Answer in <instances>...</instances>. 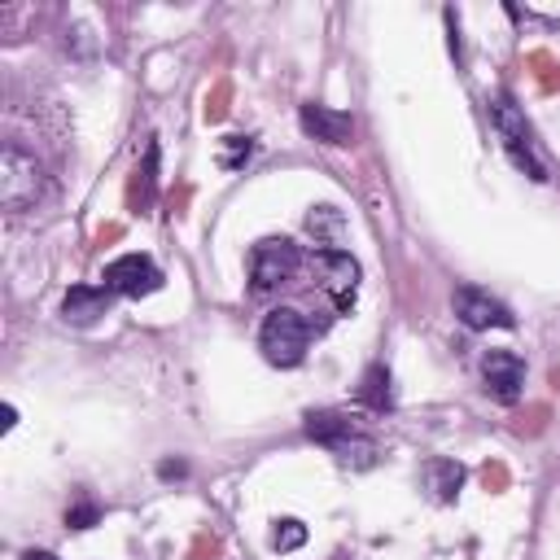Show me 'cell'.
I'll return each mask as SVG.
<instances>
[{
    "instance_id": "cell-15",
    "label": "cell",
    "mask_w": 560,
    "mask_h": 560,
    "mask_svg": "<svg viewBox=\"0 0 560 560\" xmlns=\"http://www.w3.org/2000/svg\"><path fill=\"white\" fill-rule=\"evenodd\" d=\"M302 542H306V525L298 516H280L276 529H271V547L276 551H298Z\"/></svg>"
},
{
    "instance_id": "cell-7",
    "label": "cell",
    "mask_w": 560,
    "mask_h": 560,
    "mask_svg": "<svg viewBox=\"0 0 560 560\" xmlns=\"http://www.w3.org/2000/svg\"><path fill=\"white\" fill-rule=\"evenodd\" d=\"M315 267L324 276L319 284L332 298V311L346 315L354 306V293H359V262L346 249H315Z\"/></svg>"
},
{
    "instance_id": "cell-18",
    "label": "cell",
    "mask_w": 560,
    "mask_h": 560,
    "mask_svg": "<svg viewBox=\"0 0 560 560\" xmlns=\"http://www.w3.org/2000/svg\"><path fill=\"white\" fill-rule=\"evenodd\" d=\"M184 472H188V464H184V459H162V464H158V477H162V481L184 477Z\"/></svg>"
},
{
    "instance_id": "cell-14",
    "label": "cell",
    "mask_w": 560,
    "mask_h": 560,
    "mask_svg": "<svg viewBox=\"0 0 560 560\" xmlns=\"http://www.w3.org/2000/svg\"><path fill=\"white\" fill-rule=\"evenodd\" d=\"M306 438L311 442H319L324 451H332L350 429H354V420L346 416V411H328V407H319V411H306Z\"/></svg>"
},
{
    "instance_id": "cell-19",
    "label": "cell",
    "mask_w": 560,
    "mask_h": 560,
    "mask_svg": "<svg viewBox=\"0 0 560 560\" xmlns=\"http://www.w3.org/2000/svg\"><path fill=\"white\" fill-rule=\"evenodd\" d=\"M22 560H57V556H52V551H35V547H31V551H22Z\"/></svg>"
},
{
    "instance_id": "cell-8",
    "label": "cell",
    "mask_w": 560,
    "mask_h": 560,
    "mask_svg": "<svg viewBox=\"0 0 560 560\" xmlns=\"http://www.w3.org/2000/svg\"><path fill=\"white\" fill-rule=\"evenodd\" d=\"M481 381L490 389V398L499 402H516L521 385H525V359L512 350H486L481 354Z\"/></svg>"
},
{
    "instance_id": "cell-1",
    "label": "cell",
    "mask_w": 560,
    "mask_h": 560,
    "mask_svg": "<svg viewBox=\"0 0 560 560\" xmlns=\"http://www.w3.org/2000/svg\"><path fill=\"white\" fill-rule=\"evenodd\" d=\"M311 319L298 306H271L258 324V350L271 368H298L311 346Z\"/></svg>"
},
{
    "instance_id": "cell-5",
    "label": "cell",
    "mask_w": 560,
    "mask_h": 560,
    "mask_svg": "<svg viewBox=\"0 0 560 560\" xmlns=\"http://www.w3.org/2000/svg\"><path fill=\"white\" fill-rule=\"evenodd\" d=\"M162 267L149 258V254H122L114 262H105L101 271V284L114 293V298H149L162 289Z\"/></svg>"
},
{
    "instance_id": "cell-16",
    "label": "cell",
    "mask_w": 560,
    "mask_h": 560,
    "mask_svg": "<svg viewBox=\"0 0 560 560\" xmlns=\"http://www.w3.org/2000/svg\"><path fill=\"white\" fill-rule=\"evenodd\" d=\"M249 153H254V140H249V136H223V144H219V166H223V171H236V166L249 162Z\"/></svg>"
},
{
    "instance_id": "cell-11",
    "label": "cell",
    "mask_w": 560,
    "mask_h": 560,
    "mask_svg": "<svg viewBox=\"0 0 560 560\" xmlns=\"http://www.w3.org/2000/svg\"><path fill=\"white\" fill-rule=\"evenodd\" d=\"M420 481H424V490H429L438 503H455V494H459V486H464V464H459V459H446V455H433V459H424Z\"/></svg>"
},
{
    "instance_id": "cell-10",
    "label": "cell",
    "mask_w": 560,
    "mask_h": 560,
    "mask_svg": "<svg viewBox=\"0 0 560 560\" xmlns=\"http://www.w3.org/2000/svg\"><path fill=\"white\" fill-rule=\"evenodd\" d=\"M109 302H114V293L105 284H70L61 298V319L74 328H88L109 311Z\"/></svg>"
},
{
    "instance_id": "cell-12",
    "label": "cell",
    "mask_w": 560,
    "mask_h": 560,
    "mask_svg": "<svg viewBox=\"0 0 560 560\" xmlns=\"http://www.w3.org/2000/svg\"><path fill=\"white\" fill-rule=\"evenodd\" d=\"M354 398H359V407H368V411H389V407H394L389 368H385V363H368V368H363V376H359Z\"/></svg>"
},
{
    "instance_id": "cell-9",
    "label": "cell",
    "mask_w": 560,
    "mask_h": 560,
    "mask_svg": "<svg viewBox=\"0 0 560 560\" xmlns=\"http://www.w3.org/2000/svg\"><path fill=\"white\" fill-rule=\"evenodd\" d=\"M298 122L319 144H350V136H354V118L346 109H332V105H319V101L298 105Z\"/></svg>"
},
{
    "instance_id": "cell-13",
    "label": "cell",
    "mask_w": 560,
    "mask_h": 560,
    "mask_svg": "<svg viewBox=\"0 0 560 560\" xmlns=\"http://www.w3.org/2000/svg\"><path fill=\"white\" fill-rule=\"evenodd\" d=\"M306 232L315 236L319 249H337V245L346 241L350 223H346V214H341L337 206H311V214H306Z\"/></svg>"
},
{
    "instance_id": "cell-4",
    "label": "cell",
    "mask_w": 560,
    "mask_h": 560,
    "mask_svg": "<svg viewBox=\"0 0 560 560\" xmlns=\"http://www.w3.org/2000/svg\"><path fill=\"white\" fill-rule=\"evenodd\" d=\"M302 267V249L289 236H262L249 249V289L254 293H271L280 284H289Z\"/></svg>"
},
{
    "instance_id": "cell-2",
    "label": "cell",
    "mask_w": 560,
    "mask_h": 560,
    "mask_svg": "<svg viewBox=\"0 0 560 560\" xmlns=\"http://www.w3.org/2000/svg\"><path fill=\"white\" fill-rule=\"evenodd\" d=\"M486 109H490V122H494L499 144H503V153L512 158V166L525 171L534 184H542V179H547V166H542L538 153H534V131H529V122H525V109H521L508 92H494Z\"/></svg>"
},
{
    "instance_id": "cell-3",
    "label": "cell",
    "mask_w": 560,
    "mask_h": 560,
    "mask_svg": "<svg viewBox=\"0 0 560 560\" xmlns=\"http://www.w3.org/2000/svg\"><path fill=\"white\" fill-rule=\"evenodd\" d=\"M44 166L35 162V153H26L22 144H4V153H0V206L9 210V214H18V210H31L39 197H44Z\"/></svg>"
},
{
    "instance_id": "cell-17",
    "label": "cell",
    "mask_w": 560,
    "mask_h": 560,
    "mask_svg": "<svg viewBox=\"0 0 560 560\" xmlns=\"http://www.w3.org/2000/svg\"><path fill=\"white\" fill-rule=\"evenodd\" d=\"M96 521H101V508H96V503H74V508L66 512V525H70V529H92Z\"/></svg>"
},
{
    "instance_id": "cell-6",
    "label": "cell",
    "mask_w": 560,
    "mask_h": 560,
    "mask_svg": "<svg viewBox=\"0 0 560 560\" xmlns=\"http://www.w3.org/2000/svg\"><path fill=\"white\" fill-rule=\"evenodd\" d=\"M451 306H455L459 324L472 328V332H486V328H512V324H516L512 306L499 302V298H494L490 289H481V284H459V289L451 293Z\"/></svg>"
}]
</instances>
